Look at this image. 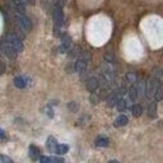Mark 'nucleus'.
<instances>
[{"label": "nucleus", "instance_id": "obj_1", "mask_svg": "<svg viewBox=\"0 0 163 163\" xmlns=\"http://www.w3.org/2000/svg\"><path fill=\"white\" fill-rule=\"evenodd\" d=\"M14 23L19 31H23V32H28L32 28V23L29 18H27L24 14H20V13L14 14Z\"/></svg>", "mask_w": 163, "mask_h": 163}, {"label": "nucleus", "instance_id": "obj_2", "mask_svg": "<svg viewBox=\"0 0 163 163\" xmlns=\"http://www.w3.org/2000/svg\"><path fill=\"white\" fill-rule=\"evenodd\" d=\"M52 17L55 20L56 28L61 27L64 23V13H63V0H57V3L54 5L52 9Z\"/></svg>", "mask_w": 163, "mask_h": 163}, {"label": "nucleus", "instance_id": "obj_3", "mask_svg": "<svg viewBox=\"0 0 163 163\" xmlns=\"http://www.w3.org/2000/svg\"><path fill=\"white\" fill-rule=\"evenodd\" d=\"M159 83H160V82H159V76H157V75H153V76L148 80V83L145 84V93H147V97H148V98H153L155 91H157L158 87L160 86Z\"/></svg>", "mask_w": 163, "mask_h": 163}, {"label": "nucleus", "instance_id": "obj_4", "mask_svg": "<svg viewBox=\"0 0 163 163\" xmlns=\"http://www.w3.org/2000/svg\"><path fill=\"white\" fill-rule=\"evenodd\" d=\"M7 42L17 51V52H20L23 51V44H22V39H20L18 36L10 33V34H7V38H5Z\"/></svg>", "mask_w": 163, "mask_h": 163}, {"label": "nucleus", "instance_id": "obj_5", "mask_svg": "<svg viewBox=\"0 0 163 163\" xmlns=\"http://www.w3.org/2000/svg\"><path fill=\"white\" fill-rule=\"evenodd\" d=\"M87 65H88V55H83L80 54L79 59L76 60L75 63V71L76 73H84L86 69H87Z\"/></svg>", "mask_w": 163, "mask_h": 163}, {"label": "nucleus", "instance_id": "obj_6", "mask_svg": "<svg viewBox=\"0 0 163 163\" xmlns=\"http://www.w3.org/2000/svg\"><path fill=\"white\" fill-rule=\"evenodd\" d=\"M2 51H3L9 59H15L17 55H18V52L7 42V41H3V42H2Z\"/></svg>", "mask_w": 163, "mask_h": 163}, {"label": "nucleus", "instance_id": "obj_7", "mask_svg": "<svg viewBox=\"0 0 163 163\" xmlns=\"http://www.w3.org/2000/svg\"><path fill=\"white\" fill-rule=\"evenodd\" d=\"M71 47V38L69 36H64L61 39V45H60V52H66Z\"/></svg>", "mask_w": 163, "mask_h": 163}, {"label": "nucleus", "instance_id": "obj_8", "mask_svg": "<svg viewBox=\"0 0 163 163\" xmlns=\"http://www.w3.org/2000/svg\"><path fill=\"white\" fill-rule=\"evenodd\" d=\"M98 86H99V82H98L97 78H89V79L87 80V89H88L91 93H93V92L98 88Z\"/></svg>", "mask_w": 163, "mask_h": 163}, {"label": "nucleus", "instance_id": "obj_9", "mask_svg": "<svg viewBox=\"0 0 163 163\" xmlns=\"http://www.w3.org/2000/svg\"><path fill=\"white\" fill-rule=\"evenodd\" d=\"M128 122H129V118H128L125 115H120V116L115 120V126H116V128L125 126V125H128Z\"/></svg>", "mask_w": 163, "mask_h": 163}, {"label": "nucleus", "instance_id": "obj_10", "mask_svg": "<svg viewBox=\"0 0 163 163\" xmlns=\"http://www.w3.org/2000/svg\"><path fill=\"white\" fill-rule=\"evenodd\" d=\"M13 83L17 88H24L27 86V80H26L24 76H17V78H14Z\"/></svg>", "mask_w": 163, "mask_h": 163}, {"label": "nucleus", "instance_id": "obj_11", "mask_svg": "<svg viewBox=\"0 0 163 163\" xmlns=\"http://www.w3.org/2000/svg\"><path fill=\"white\" fill-rule=\"evenodd\" d=\"M29 158L32 160H38V158H39V149L36 145H29Z\"/></svg>", "mask_w": 163, "mask_h": 163}, {"label": "nucleus", "instance_id": "obj_12", "mask_svg": "<svg viewBox=\"0 0 163 163\" xmlns=\"http://www.w3.org/2000/svg\"><path fill=\"white\" fill-rule=\"evenodd\" d=\"M69 152V147L66 144H57L56 145V149H55V153L59 154V155H64Z\"/></svg>", "mask_w": 163, "mask_h": 163}, {"label": "nucleus", "instance_id": "obj_13", "mask_svg": "<svg viewBox=\"0 0 163 163\" xmlns=\"http://www.w3.org/2000/svg\"><path fill=\"white\" fill-rule=\"evenodd\" d=\"M46 145H47V149L50 152H55L56 149V145H57V143H56V139L52 138V136H49L47 139V143H46Z\"/></svg>", "mask_w": 163, "mask_h": 163}, {"label": "nucleus", "instance_id": "obj_14", "mask_svg": "<svg viewBox=\"0 0 163 163\" xmlns=\"http://www.w3.org/2000/svg\"><path fill=\"white\" fill-rule=\"evenodd\" d=\"M148 115L152 118L157 117V103H155V102H152V103L149 105V107H148Z\"/></svg>", "mask_w": 163, "mask_h": 163}, {"label": "nucleus", "instance_id": "obj_15", "mask_svg": "<svg viewBox=\"0 0 163 163\" xmlns=\"http://www.w3.org/2000/svg\"><path fill=\"white\" fill-rule=\"evenodd\" d=\"M108 143H110L108 139L105 138V136H98V138L96 139V145H97V147H107Z\"/></svg>", "mask_w": 163, "mask_h": 163}, {"label": "nucleus", "instance_id": "obj_16", "mask_svg": "<svg viewBox=\"0 0 163 163\" xmlns=\"http://www.w3.org/2000/svg\"><path fill=\"white\" fill-rule=\"evenodd\" d=\"M131 113L135 116V117H139L141 113H143V108L140 105H133L131 106Z\"/></svg>", "mask_w": 163, "mask_h": 163}, {"label": "nucleus", "instance_id": "obj_17", "mask_svg": "<svg viewBox=\"0 0 163 163\" xmlns=\"http://www.w3.org/2000/svg\"><path fill=\"white\" fill-rule=\"evenodd\" d=\"M115 106H117V110H118V111H124V110L126 108V101L122 99V98H120V99H117V102H116Z\"/></svg>", "mask_w": 163, "mask_h": 163}, {"label": "nucleus", "instance_id": "obj_18", "mask_svg": "<svg viewBox=\"0 0 163 163\" xmlns=\"http://www.w3.org/2000/svg\"><path fill=\"white\" fill-rule=\"evenodd\" d=\"M136 91H138V94L140 96H144L145 94V82H139V87H136Z\"/></svg>", "mask_w": 163, "mask_h": 163}, {"label": "nucleus", "instance_id": "obj_19", "mask_svg": "<svg viewBox=\"0 0 163 163\" xmlns=\"http://www.w3.org/2000/svg\"><path fill=\"white\" fill-rule=\"evenodd\" d=\"M129 96H130V99L131 101H135L138 98V91H136V86H133L130 89H129Z\"/></svg>", "mask_w": 163, "mask_h": 163}, {"label": "nucleus", "instance_id": "obj_20", "mask_svg": "<svg viewBox=\"0 0 163 163\" xmlns=\"http://www.w3.org/2000/svg\"><path fill=\"white\" fill-rule=\"evenodd\" d=\"M126 78H128V80L130 82V83H133V84L136 82V74L133 73V71H129V73L126 74Z\"/></svg>", "mask_w": 163, "mask_h": 163}, {"label": "nucleus", "instance_id": "obj_21", "mask_svg": "<svg viewBox=\"0 0 163 163\" xmlns=\"http://www.w3.org/2000/svg\"><path fill=\"white\" fill-rule=\"evenodd\" d=\"M162 93H163V92H162V88H160V86H159L158 89L155 91L154 96H153V97L155 98V101H160V99H162Z\"/></svg>", "mask_w": 163, "mask_h": 163}, {"label": "nucleus", "instance_id": "obj_22", "mask_svg": "<svg viewBox=\"0 0 163 163\" xmlns=\"http://www.w3.org/2000/svg\"><path fill=\"white\" fill-rule=\"evenodd\" d=\"M80 54H82V49H80L79 46H75V47L71 50L70 56H78V55H80Z\"/></svg>", "mask_w": 163, "mask_h": 163}, {"label": "nucleus", "instance_id": "obj_23", "mask_svg": "<svg viewBox=\"0 0 163 163\" xmlns=\"http://www.w3.org/2000/svg\"><path fill=\"white\" fill-rule=\"evenodd\" d=\"M49 163H64V159L56 158V157H49Z\"/></svg>", "mask_w": 163, "mask_h": 163}, {"label": "nucleus", "instance_id": "obj_24", "mask_svg": "<svg viewBox=\"0 0 163 163\" xmlns=\"http://www.w3.org/2000/svg\"><path fill=\"white\" fill-rule=\"evenodd\" d=\"M68 108H69L71 112H76V111H78V105H76V102H70V103L68 105Z\"/></svg>", "mask_w": 163, "mask_h": 163}, {"label": "nucleus", "instance_id": "obj_25", "mask_svg": "<svg viewBox=\"0 0 163 163\" xmlns=\"http://www.w3.org/2000/svg\"><path fill=\"white\" fill-rule=\"evenodd\" d=\"M0 158H2V162H3V163H14L13 159H10L8 155H2Z\"/></svg>", "mask_w": 163, "mask_h": 163}, {"label": "nucleus", "instance_id": "obj_26", "mask_svg": "<svg viewBox=\"0 0 163 163\" xmlns=\"http://www.w3.org/2000/svg\"><path fill=\"white\" fill-rule=\"evenodd\" d=\"M38 160H39L41 163H49V157H45V155H41V157L38 158Z\"/></svg>", "mask_w": 163, "mask_h": 163}, {"label": "nucleus", "instance_id": "obj_27", "mask_svg": "<svg viewBox=\"0 0 163 163\" xmlns=\"http://www.w3.org/2000/svg\"><path fill=\"white\" fill-rule=\"evenodd\" d=\"M5 71V65H4V63L2 60H0V74H3Z\"/></svg>", "mask_w": 163, "mask_h": 163}, {"label": "nucleus", "instance_id": "obj_28", "mask_svg": "<svg viewBox=\"0 0 163 163\" xmlns=\"http://www.w3.org/2000/svg\"><path fill=\"white\" fill-rule=\"evenodd\" d=\"M0 139H5V133H4V130H0Z\"/></svg>", "mask_w": 163, "mask_h": 163}, {"label": "nucleus", "instance_id": "obj_29", "mask_svg": "<svg viewBox=\"0 0 163 163\" xmlns=\"http://www.w3.org/2000/svg\"><path fill=\"white\" fill-rule=\"evenodd\" d=\"M18 2H19V3H22L23 5H24V4H28V0H18Z\"/></svg>", "mask_w": 163, "mask_h": 163}, {"label": "nucleus", "instance_id": "obj_30", "mask_svg": "<svg viewBox=\"0 0 163 163\" xmlns=\"http://www.w3.org/2000/svg\"><path fill=\"white\" fill-rule=\"evenodd\" d=\"M36 3V0H28V4H31V5H33Z\"/></svg>", "mask_w": 163, "mask_h": 163}, {"label": "nucleus", "instance_id": "obj_31", "mask_svg": "<svg viewBox=\"0 0 163 163\" xmlns=\"http://www.w3.org/2000/svg\"><path fill=\"white\" fill-rule=\"evenodd\" d=\"M108 163H118V160H110Z\"/></svg>", "mask_w": 163, "mask_h": 163}, {"label": "nucleus", "instance_id": "obj_32", "mask_svg": "<svg viewBox=\"0 0 163 163\" xmlns=\"http://www.w3.org/2000/svg\"><path fill=\"white\" fill-rule=\"evenodd\" d=\"M0 60H2V59H0Z\"/></svg>", "mask_w": 163, "mask_h": 163}]
</instances>
